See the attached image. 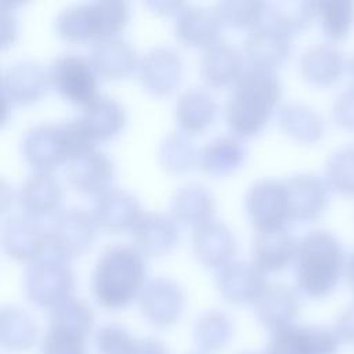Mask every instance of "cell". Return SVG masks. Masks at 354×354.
<instances>
[{
	"label": "cell",
	"instance_id": "cell-1",
	"mask_svg": "<svg viewBox=\"0 0 354 354\" xmlns=\"http://www.w3.org/2000/svg\"><path fill=\"white\" fill-rule=\"evenodd\" d=\"M145 261L141 250L126 242L104 248L91 271V292L100 306L115 310L127 306L144 286Z\"/></svg>",
	"mask_w": 354,
	"mask_h": 354
},
{
	"label": "cell",
	"instance_id": "cell-2",
	"mask_svg": "<svg viewBox=\"0 0 354 354\" xmlns=\"http://www.w3.org/2000/svg\"><path fill=\"white\" fill-rule=\"evenodd\" d=\"M281 95V82L272 68L250 65L234 80L225 102L231 130L250 136L261 130Z\"/></svg>",
	"mask_w": 354,
	"mask_h": 354
},
{
	"label": "cell",
	"instance_id": "cell-3",
	"mask_svg": "<svg viewBox=\"0 0 354 354\" xmlns=\"http://www.w3.org/2000/svg\"><path fill=\"white\" fill-rule=\"evenodd\" d=\"M343 267V246L330 231L310 230L297 241L295 279L306 296L321 299L332 293L340 281Z\"/></svg>",
	"mask_w": 354,
	"mask_h": 354
},
{
	"label": "cell",
	"instance_id": "cell-4",
	"mask_svg": "<svg viewBox=\"0 0 354 354\" xmlns=\"http://www.w3.org/2000/svg\"><path fill=\"white\" fill-rule=\"evenodd\" d=\"M93 145L94 140L77 116L59 123L33 124L25 130L21 141L24 158L39 170L47 171Z\"/></svg>",
	"mask_w": 354,
	"mask_h": 354
},
{
	"label": "cell",
	"instance_id": "cell-5",
	"mask_svg": "<svg viewBox=\"0 0 354 354\" xmlns=\"http://www.w3.org/2000/svg\"><path fill=\"white\" fill-rule=\"evenodd\" d=\"M129 18V4L123 0H95L73 3L61 8L54 19L59 36L71 41L115 36Z\"/></svg>",
	"mask_w": 354,
	"mask_h": 354
},
{
	"label": "cell",
	"instance_id": "cell-6",
	"mask_svg": "<svg viewBox=\"0 0 354 354\" xmlns=\"http://www.w3.org/2000/svg\"><path fill=\"white\" fill-rule=\"evenodd\" d=\"M73 271L65 256L43 252L32 259L24 272L26 297L36 306L54 308L71 297Z\"/></svg>",
	"mask_w": 354,
	"mask_h": 354
},
{
	"label": "cell",
	"instance_id": "cell-7",
	"mask_svg": "<svg viewBox=\"0 0 354 354\" xmlns=\"http://www.w3.org/2000/svg\"><path fill=\"white\" fill-rule=\"evenodd\" d=\"M245 209L257 230L285 227L292 220L285 181L270 177L254 180L245 192Z\"/></svg>",
	"mask_w": 354,
	"mask_h": 354
},
{
	"label": "cell",
	"instance_id": "cell-8",
	"mask_svg": "<svg viewBox=\"0 0 354 354\" xmlns=\"http://www.w3.org/2000/svg\"><path fill=\"white\" fill-rule=\"evenodd\" d=\"M97 72L90 58L79 53L57 55L48 68V76L55 90L75 104H87L97 95Z\"/></svg>",
	"mask_w": 354,
	"mask_h": 354
},
{
	"label": "cell",
	"instance_id": "cell-9",
	"mask_svg": "<svg viewBox=\"0 0 354 354\" xmlns=\"http://www.w3.org/2000/svg\"><path fill=\"white\" fill-rule=\"evenodd\" d=\"M93 214L80 206H69L57 212L47 227V242L51 250L62 256L83 253L95 232Z\"/></svg>",
	"mask_w": 354,
	"mask_h": 354
},
{
	"label": "cell",
	"instance_id": "cell-10",
	"mask_svg": "<svg viewBox=\"0 0 354 354\" xmlns=\"http://www.w3.org/2000/svg\"><path fill=\"white\" fill-rule=\"evenodd\" d=\"M340 346L333 329L290 325L271 333L266 354H337Z\"/></svg>",
	"mask_w": 354,
	"mask_h": 354
},
{
	"label": "cell",
	"instance_id": "cell-11",
	"mask_svg": "<svg viewBox=\"0 0 354 354\" xmlns=\"http://www.w3.org/2000/svg\"><path fill=\"white\" fill-rule=\"evenodd\" d=\"M142 315L156 328H167L177 322L184 307V292L171 278L155 277L148 279L140 295Z\"/></svg>",
	"mask_w": 354,
	"mask_h": 354
},
{
	"label": "cell",
	"instance_id": "cell-12",
	"mask_svg": "<svg viewBox=\"0 0 354 354\" xmlns=\"http://www.w3.org/2000/svg\"><path fill=\"white\" fill-rule=\"evenodd\" d=\"M214 281L220 295L235 304L254 303L267 285L264 271L245 259L228 260L220 266Z\"/></svg>",
	"mask_w": 354,
	"mask_h": 354
},
{
	"label": "cell",
	"instance_id": "cell-13",
	"mask_svg": "<svg viewBox=\"0 0 354 354\" xmlns=\"http://www.w3.org/2000/svg\"><path fill=\"white\" fill-rule=\"evenodd\" d=\"M293 35L282 26L261 19L243 39V54L250 65L272 68L289 54Z\"/></svg>",
	"mask_w": 354,
	"mask_h": 354
},
{
	"label": "cell",
	"instance_id": "cell-14",
	"mask_svg": "<svg viewBox=\"0 0 354 354\" xmlns=\"http://www.w3.org/2000/svg\"><path fill=\"white\" fill-rule=\"evenodd\" d=\"M48 80L41 62L32 58L17 59L1 73V97L19 104L36 101L46 91Z\"/></svg>",
	"mask_w": 354,
	"mask_h": 354
},
{
	"label": "cell",
	"instance_id": "cell-15",
	"mask_svg": "<svg viewBox=\"0 0 354 354\" xmlns=\"http://www.w3.org/2000/svg\"><path fill=\"white\" fill-rule=\"evenodd\" d=\"M183 72L181 57L170 46L148 48L138 62V76L144 87L153 94H167L180 82Z\"/></svg>",
	"mask_w": 354,
	"mask_h": 354
},
{
	"label": "cell",
	"instance_id": "cell-16",
	"mask_svg": "<svg viewBox=\"0 0 354 354\" xmlns=\"http://www.w3.org/2000/svg\"><path fill=\"white\" fill-rule=\"evenodd\" d=\"M47 228L33 216L11 214L1 224V245L4 252L18 260L35 259L44 252Z\"/></svg>",
	"mask_w": 354,
	"mask_h": 354
},
{
	"label": "cell",
	"instance_id": "cell-17",
	"mask_svg": "<svg viewBox=\"0 0 354 354\" xmlns=\"http://www.w3.org/2000/svg\"><path fill=\"white\" fill-rule=\"evenodd\" d=\"M113 173L111 158L101 149L88 147L66 160L68 181L79 191L100 192L105 189Z\"/></svg>",
	"mask_w": 354,
	"mask_h": 354
},
{
	"label": "cell",
	"instance_id": "cell-18",
	"mask_svg": "<svg viewBox=\"0 0 354 354\" xmlns=\"http://www.w3.org/2000/svg\"><path fill=\"white\" fill-rule=\"evenodd\" d=\"M290 205L292 220H311L328 205L326 183L314 173H296L283 180Z\"/></svg>",
	"mask_w": 354,
	"mask_h": 354
},
{
	"label": "cell",
	"instance_id": "cell-19",
	"mask_svg": "<svg viewBox=\"0 0 354 354\" xmlns=\"http://www.w3.org/2000/svg\"><path fill=\"white\" fill-rule=\"evenodd\" d=\"M140 213L137 196L124 188L108 187L93 201L94 221L105 230L119 231L131 227Z\"/></svg>",
	"mask_w": 354,
	"mask_h": 354
},
{
	"label": "cell",
	"instance_id": "cell-20",
	"mask_svg": "<svg viewBox=\"0 0 354 354\" xmlns=\"http://www.w3.org/2000/svg\"><path fill=\"white\" fill-rule=\"evenodd\" d=\"M253 304L259 322L272 332L293 325L299 314L297 295L282 282L267 283Z\"/></svg>",
	"mask_w": 354,
	"mask_h": 354
},
{
	"label": "cell",
	"instance_id": "cell-21",
	"mask_svg": "<svg viewBox=\"0 0 354 354\" xmlns=\"http://www.w3.org/2000/svg\"><path fill=\"white\" fill-rule=\"evenodd\" d=\"M130 235L138 250L160 254L174 245L178 228L169 214L159 210H145L130 227Z\"/></svg>",
	"mask_w": 354,
	"mask_h": 354
},
{
	"label": "cell",
	"instance_id": "cell-22",
	"mask_svg": "<svg viewBox=\"0 0 354 354\" xmlns=\"http://www.w3.org/2000/svg\"><path fill=\"white\" fill-rule=\"evenodd\" d=\"M297 241L286 227L259 228L252 238V257L263 271L283 268L295 259Z\"/></svg>",
	"mask_w": 354,
	"mask_h": 354
},
{
	"label": "cell",
	"instance_id": "cell-23",
	"mask_svg": "<svg viewBox=\"0 0 354 354\" xmlns=\"http://www.w3.org/2000/svg\"><path fill=\"white\" fill-rule=\"evenodd\" d=\"M192 249L206 266H223L235 250V236L230 227L217 218L196 224L192 230Z\"/></svg>",
	"mask_w": 354,
	"mask_h": 354
},
{
	"label": "cell",
	"instance_id": "cell-24",
	"mask_svg": "<svg viewBox=\"0 0 354 354\" xmlns=\"http://www.w3.org/2000/svg\"><path fill=\"white\" fill-rule=\"evenodd\" d=\"M221 21L214 10L184 3L174 17V33L185 44L207 47L217 40Z\"/></svg>",
	"mask_w": 354,
	"mask_h": 354
},
{
	"label": "cell",
	"instance_id": "cell-25",
	"mask_svg": "<svg viewBox=\"0 0 354 354\" xmlns=\"http://www.w3.org/2000/svg\"><path fill=\"white\" fill-rule=\"evenodd\" d=\"M88 58L98 75L123 77L133 72L137 62V51L124 37L108 36L94 40Z\"/></svg>",
	"mask_w": 354,
	"mask_h": 354
},
{
	"label": "cell",
	"instance_id": "cell-26",
	"mask_svg": "<svg viewBox=\"0 0 354 354\" xmlns=\"http://www.w3.org/2000/svg\"><path fill=\"white\" fill-rule=\"evenodd\" d=\"M77 118L95 141L115 136L124 124L126 112L115 97L100 93L84 104Z\"/></svg>",
	"mask_w": 354,
	"mask_h": 354
},
{
	"label": "cell",
	"instance_id": "cell-27",
	"mask_svg": "<svg viewBox=\"0 0 354 354\" xmlns=\"http://www.w3.org/2000/svg\"><path fill=\"white\" fill-rule=\"evenodd\" d=\"M18 201L29 216L48 214L61 201V184L50 171L36 170L22 181L18 191Z\"/></svg>",
	"mask_w": 354,
	"mask_h": 354
},
{
	"label": "cell",
	"instance_id": "cell-28",
	"mask_svg": "<svg viewBox=\"0 0 354 354\" xmlns=\"http://www.w3.org/2000/svg\"><path fill=\"white\" fill-rule=\"evenodd\" d=\"M242 55L228 40L217 39L203 48L201 73L213 86H224L241 75Z\"/></svg>",
	"mask_w": 354,
	"mask_h": 354
},
{
	"label": "cell",
	"instance_id": "cell-29",
	"mask_svg": "<svg viewBox=\"0 0 354 354\" xmlns=\"http://www.w3.org/2000/svg\"><path fill=\"white\" fill-rule=\"evenodd\" d=\"M170 210L177 220L196 225L212 218V213L214 210V195L202 183H185L171 194Z\"/></svg>",
	"mask_w": 354,
	"mask_h": 354
},
{
	"label": "cell",
	"instance_id": "cell-30",
	"mask_svg": "<svg viewBox=\"0 0 354 354\" xmlns=\"http://www.w3.org/2000/svg\"><path fill=\"white\" fill-rule=\"evenodd\" d=\"M299 66L306 80L318 86H326L342 76L344 71V58L337 47L318 43L308 47L301 54Z\"/></svg>",
	"mask_w": 354,
	"mask_h": 354
},
{
	"label": "cell",
	"instance_id": "cell-31",
	"mask_svg": "<svg viewBox=\"0 0 354 354\" xmlns=\"http://www.w3.org/2000/svg\"><path fill=\"white\" fill-rule=\"evenodd\" d=\"M217 104L214 97L201 86L185 88L177 97L174 104V116L177 123L185 131H199L205 129L214 118Z\"/></svg>",
	"mask_w": 354,
	"mask_h": 354
},
{
	"label": "cell",
	"instance_id": "cell-32",
	"mask_svg": "<svg viewBox=\"0 0 354 354\" xmlns=\"http://www.w3.org/2000/svg\"><path fill=\"white\" fill-rule=\"evenodd\" d=\"M278 123L292 138L301 142H315L324 134V119L310 105L288 101L278 108Z\"/></svg>",
	"mask_w": 354,
	"mask_h": 354
},
{
	"label": "cell",
	"instance_id": "cell-33",
	"mask_svg": "<svg viewBox=\"0 0 354 354\" xmlns=\"http://www.w3.org/2000/svg\"><path fill=\"white\" fill-rule=\"evenodd\" d=\"M246 155L245 144L232 134H221L207 141L199 151L198 163L210 174H225L236 169Z\"/></svg>",
	"mask_w": 354,
	"mask_h": 354
},
{
	"label": "cell",
	"instance_id": "cell-34",
	"mask_svg": "<svg viewBox=\"0 0 354 354\" xmlns=\"http://www.w3.org/2000/svg\"><path fill=\"white\" fill-rule=\"evenodd\" d=\"M37 337V328L30 315L22 308L6 306L0 313V342L10 353L30 350Z\"/></svg>",
	"mask_w": 354,
	"mask_h": 354
},
{
	"label": "cell",
	"instance_id": "cell-35",
	"mask_svg": "<svg viewBox=\"0 0 354 354\" xmlns=\"http://www.w3.org/2000/svg\"><path fill=\"white\" fill-rule=\"evenodd\" d=\"M232 332L230 317L220 310L202 313L194 324V340L203 353H217L223 350L230 343Z\"/></svg>",
	"mask_w": 354,
	"mask_h": 354
},
{
	"label": "cell",
	"instance_id": "cell-36",
	"mask_svg": "<svg viewBox=\"0 0 354 354\" xmlns=\"http://www.w3.org/2000/svg\"><path fill=\"white\" fill-rule=\"evenodd\" d=\"M318 1L283 0L270 1L264 6V19H268L292 35L307 28L317 17Z\"/></svg>",
	"mask_w": 354,
	"mask_h": 354
},
{
	"label": "cell",
	"instance_id": "cell-37",
	"mask_svg": "<svg viewBox=\"0 0 354 354\" xmlns=\"http://www.w3.org/2000/svg\"><path fill=\"white\" fill-rule=\"evenodd\" d=\"M198 156L199 153L191 137L180 130L165 134L158 147V159L160 165L170 171L191 169Z\"/></svg>",
	"mask_w": 354,
	"mask_h": 354
},
{
	"label": "cell",
	"instance_id": "cell-38",
	"mask_svg": "<svg viewBox=\"0 0 354 354\" xmlns=\"http://www.w3.org/2000/svg\"><path fill=\"white\" fill-rule=\"evenodd\" d=\"M317 15L321 28L330 40H340L348 35L354 24V1L351 0H322L318 1Z\"/></svg>",
	"mask_w": 354,
	"mask_h": 354
},
{
	"label": "cell",
	"instance_id": "cell-39",
	"mask_svg": "<svg viewBox=\"0 0 354 354\" xmlns=\"http://www.w3.org/2000/svg\"><path fill=\"white\" fill-rule=\"evenodd\" d=\"M48 324L88 336L94 325V313L84 300L69 297L51 308Z\"/></svg>",
	"mask_w": 354,
	"mask_h": 354
},
{
	"label": "cell",
	"instance_id": "cell-40",
	"mask_svg": "<svg viewBox=\"0 0 354 354\" xmlns=\"http://www.w3.org/2000/svg\"><path fill=\"white\" fill-rule=\"evenodd\" d=\"M264 6L257 0H220L214 4V11L221 24L252 29L263 19Z\"/></svg>",
	"mask_w": 354,
	"mask_h": 354
},
{
	"label": "cell",
	"instance_id": "cell-41",
	"mask_svg": "<svg viewBox=\"0 0 354 354\" xmlns=\"http://www.w3.org/2000/svg\"><path fill=\"white\" fill-rule=\"evenodd\" d=\"M325 174L333 189L354 195V147H343L332 152L326 160Z\"/></svg>",
	"mask_w": 354,
	"mask_h": 354
},
{
	"label": "cell",
	"instance_id": "cell-42",
	"mask_svg": "<svg viewBox=\"0 0 354 354\" xmlns=\"http://www.w3.org/2000/svg\"><path fill=\"white\" fill-rule=\"evenodd\" d=\"M87 336L71 329L50 325L41 344V354H87Z\"/></svg>",
	"mask_w": 354,
	"mask_h": 354
},
{
	"label": "cell",
	"instance_id": "cell-43",
	"mask_svg": "<svg viewBox=\"0 0 354 354\" xmlns=\"http://www.w3.org/2000/svg\"><path fill=\"white\" fill-rule=\"evenodd\" d=\"M137 340L119 324H105L95 332L98 354H134Z\"/></svg>",
	"mask_w": 354,
	"mask_h": 354
},
{
	"label": "cell",
	"instance_id": "cell-44",
	"mask_svg": "<svg viewBox=\"0 0 354 354\" xmlns=\"http://www.w3.org/2000/svg\"><path fill=\"white\" fill-rule=\"evenodd\" d=\"M333 118L339 124L354 129V84L342 91L336 98Z\"/></svg>",
	"mask_w": 354,
	"mask_h": 354
},
{
	"label": "cell",
	"instance_id": "cell-45",
	"mask_svg": "<svg viewBox=\"0 0 354 354\" xmlns=\"http://www.w3.org/2000/svg\"><path fill=\"white\" fill-rule=\"evenodd\" d=\"M333 330L336 332L342 344L344 343L354 346V303L339 314Z\"/></svg>",
	"mask_w": 354,
	"mask_h": 354
},
{
	"label": "cell",
	"instance_id": "cell-46",
	"mask_svg": "<svg viewBox=\"0 0 354 354\" xmlns=\"http://www.w3.org/2000/svg\"><path fill=\"white\" fill-rule=\"evenodd\" d=\"M14 4L1 3L0 6V21H1V46L6 47L11 43L17 33V18L12 10Z\"/></svg>",
	"mask_w": 354,
	"mask_h": 354
},
{
	"label": "cell",
	"instance_id": "cell-47",
	"mask_svg": "<svg viewBox=\"0 0 354 354\" xmlns=\"http://www.w3.org/2000/svg\"><path fill=\"white\" fill-rule=\"evenodd\" d=\"M134 354H170L163 342L155 337H144L137 340Z\"/></svg>",
	"mask_w": 354,
	"mask_h": 354
},
{
	"label": "cell",
	"instance_id": "cell-48",
	"mask_svg": "<svg viewBox=\"0 0 354 354\" xmlns=\"http://www.w3.org/2000/svg\"><path fill=\"white\" fill-rule=\"evenodd\" d=\"M181 1H165V0H149L147 1V6L158 12H177V10L183 6Z\"/></svg>",
	"mask_w": 354,
	"mask_h": 354
},
{
	"label": "cell",
	"instance_id": "cell-49",
	"mask_svg": "<svg viewBox=\"0 0 354 354\" xmlns=\"http://www.w3.org/2000/svg\"><path fill=\"white\" fill-rule=\"evenodd\" d=\"M346 271H347V279L354 290V252L350 254V259L347 261V266H346Z\"/></svg>",
	"mask_w": 354,
	"mask_h": 354
},
{
	"label": "cell",
	"instance_id": "cell-50",
	"mask_svg": "<svg viewBox=\"0 0 354 354\" xmlns=\"http://www.w3.org/2000/svg\"><path fill=\"white\" fill-rule=\"evenodd\" d=\"M348 68H350V71H351V73H353V76H354V54H353V57H351L350 61H348Z\"/></svg>",
	"mask_w": 354,
	"mask_h": 354
},
{
	"label": "cell",
	"instance_id": "cell-51",
	"mask_svg": "<svg viewBox=\"0 0 354 354\" xmlns=\"http://www.w3.org/2000/svg\"><path fill=\"white\" fill-rule=\"evenodd\" d=\"M245 354H259V353H245Z\"/></svg>",
	"mask_w": 354,
	"mask_h": 354
}]
</instances>
